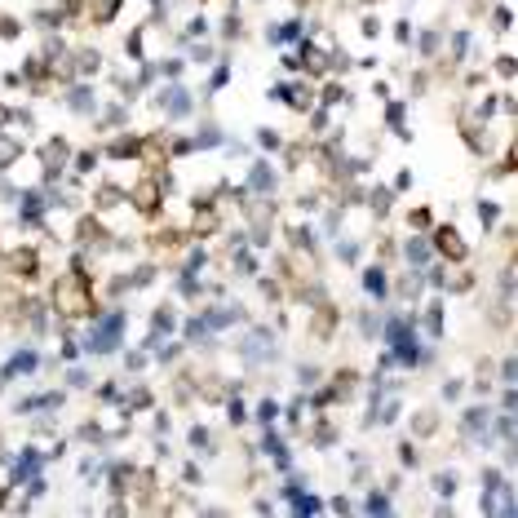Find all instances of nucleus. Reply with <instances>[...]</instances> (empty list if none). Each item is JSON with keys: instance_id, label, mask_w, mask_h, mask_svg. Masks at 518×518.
Here are the masks:
<instances>
[{"instance_id": "nucleus-1", "label": "nucleus", "mask_w": 518, "mask_h": 518, "mask_svg": "<svg viewBox=\"0 0 518 518\" xmlns=\"http://www.w3.org/2000/svg\"><path fill=\"white\" fill-rule=\"evenodd\" d=\"M120 341H124V310L120 306L98 310V323L89 328V337H84V350L89 355H111V350H120Z\"/></svg>"}, {"instance_id": "nucleus-2", "label": "nucleus", "mask_w": 518, "mask_h": 518, "mask_svg": "<svg viewBox=\"0 0 518 518\" xmlns=\"http://www.w3.org/2000/svg\"><path fill=\"white\" fill-rule=\"evenodd\" d=\"M164 186H173V177H164V173L142 177V182L129 186V204H133L142 218H155V213H160V204H164Z\"/></svg>"}, {"instance_id": "nucleus-3", "label": "nucleus", "mask_w": 518, "mask_h": 518, "mask_svg": "<svg viewBox=\"0 0 518 518\" xmlns=\"http://www.w3.org/2000/svg\"><path fill=\"white\" fill-rule=\"evenodd\" d=\"M430 248H435L443 261H456V266L469 257V244L456 226H430Z\"/></svg>"}, {"instance_id": "nucleus-4", "label": "nucleus", "mask_w": 518, "mask_h": 518, "mask_svg": "<svg viewBox=\"0 0 518 518\" xmlns=\"http://www.w3.org/2000/svg\"><path fill=\"white\" fill-rule=\"evenodd\" d=\"M5 270L14 275V280H40V252L27 248V244L14 248V252L5 257Z\"/></svg>"}, {"instance_id": "nucleus-5", "label": "nucleus", "mask_w": 518, "mask_h": 518, "mask_svg": "<svg viewBox=\"0 0 518 518\" xmlns=\"http://www.w3.org/2000/svg\"><path fill=\"white\" fill-rule=\"evenodd\" d=\"M155 106H160L168 120H182V115H191V93L182 84H164V89L155 93Z\"/></svg>"}, {"instance_id": "nucleus-6", "label": "nucleus", "mask_w": 518, "mask_h": 518, "mask_svg": "<svg viewBox=\"0 0 518 518\" xmlns=\"http://www.w3.org/2000/svg\"><path fill=\"white\" fill-rule=\"evenodd\" d=\"M270 98L275 102H288L293 111H315V89H310V84H275Z\"/></svg>"}, {"instance_id": "nucleus-7", "label": "nucleus", "mask_w": 518, "mask_h": 518, "mask_svg": "<svg viewBox=\"0 0 518 518\" xmlns=\"http://www.w3.org/2000/svg\"><path fill=\"white\" fill-rule=\"evenodd\" d=\"M40 164H44V177L54 182L63 168H71V147H67L63 138H49V142H44V151H40Z\"/></svg>"}, {"instance_id": "nucleus-8", "label": "nucleus", "mask_w": 518, "mask_h": 518, "mask_svg": "<svg viewBox=\"0 0 518 518\" xmlns=\"http://www.w3.org/2000/svg\"><path fill=\"white\" fill-rule=\"evenodd\" d=\"M461 439H478V443L492 439V412L487 407H469L461 416Z\"/></svg>"}, {"instance_id": "nucleus-9", "label": "nucleus", "mask_w": 518, "mask_h": 518, "mask_svg": "<svg viewBox=\"0 0 518 518\" xmlns=\"http://www.w3.org/2000/svg\"><path fill=\"white\" fill-rule=\"evenodd\" d=\"M44 213H49V195H44V191H27V195H22V209H18V222L22 226H40Z\"/></svg>"}, {"instance_id": "nucleus-10", "label": "nucleus", "mask_w": 518, "mask_h": 518, "mask_svg": "<svg viewBox=\"0 0 518 518\" xmlns=\"http://www.w3.org/2000/svg\"><path fill=\"white\" fill-rule=\"evenodd\" d=\"M63 102H67L76 115H98V98H93L89 84H71V89L63 93Z\"/></svg>"}, {"instance_id": "nucleus-11", "label": "nucleus", "mask_w": 518, "mask_h": 518, "mask_svg": "<svg viewBox=\"0 0 518 518\" xmlns=\"http://www.w3.org/2000/svg\"><path fill=\"white\" fill-rule=\"evenodd\" d=\"M120 204H129V186H115V182H102L93 191V209H120Z\"/></svg>"}, {"instance_id": "nucleus-12", "label": "nucleus", "mask_w": 518, "mask_h": 518, "mask_svg": "<svg viewBox=\"0 0 518 518\" xmlns=\"http://www.w3.org/2000/svg\"><path fill=\"white\" fill-rule=\"evenodd\" d=\"M138 147H142V138L138 133H120L115 142H106V160H138Z\"/></svg>"}, {"instance_id": "nucleus-13", "label": "nucleus", "mask_w": 518, "mask_h": 518, "mask_svg": "<svg viewBox=\"0 0 518 518\" xmlns=\"http://www.w3.org/2000/svg\"><path fill=\"white\" fill-rule=\"evenodd\" d=\"M35 368H40V355H35V350H18V355L5 364L0 381H14V377H22V372H35Z\"/></svg>"}, {"instance_id": "nucleus-14", "label": "nucleus", "mask_w": 518, "mask_h": 518, "mask_svg": "<svg viewBox=\"0 0 518 518\" xmlns=\"http://www.w3.org/2000/svg\"><path fill=\"white\" fill-rule=\"evenodd\" d=\"M403 257H407V266H430V257H435V248H430V239L426 235H412V239H407V244H403Z\"/></svg>"}, {"instance_id": "nucleus-15", "label": "nucleus", "mask_w": 518, "mask_h": 518, "mask_svg": "<svg viewBox=\"0 0 518 518\" xmlns=\"http://www.w3.org/2000/svg\"><path fill=\"white\" fill-rule=\"evenodd\" d=\"M244 191H257V195H275V173H270V164H252V168H248Z\"/></svg>"}, {"instance_id": "nucleus-16", "label": "nucleus", "mask_w": 518, "mask_h": 518, "mask_svg": "<svg viewBox=\"0 0 518 518\" xmlns=\"http://www.w3.org/2000/svg\"><path fill=\"white\" fill-rule=\"evenodd\" d=\"M40 465H44V456L35 452V448H27L18 456V465H14V483H27V478H35L40 474Z\"/></svg>"}, {"instance_id": "nucleus-17", "label": "nucleus", "mask_w": 518, "mask_h": 518, "mask_svg": "<svg viewBox=\"0 0 518 518\" xmlns=\"http://www.w3.org/2000/svg\"><path fill=\"white\" fill-rule=\"evenodd\" d=\"M67 63H76L71 76H93V71H102V54L98 49H80V54H71Z\"/></svg>"}, {"instance_id": "nucleus-18", "label": "nucleus", "mask_w": 518, "mask_h": 518, "mask_svg": "<svg viewBox=\"0 0 518 518\" xmlns=\"http://www.w3.org/2000/svg\"><path fill=\"white\" fill-rule=\"evenodd\" d=\"M364 288H368V297H390V280H385V266H368L364 270Z\"/></svg>"}, {"instance_id": "nucleus-19", "label": "nucleus", "mask_w": 518, "mask_h": 518, "mask_svg": "<svg viewBox=\"0 0 518 518\" xmlns=\"http://www.w3.org/2000/svg\"><path fill=\"white\" fill-rule=\"evenodd\" d=\"M261 452H266L280 469H288V443H284L280 435H275V430H266V439H261Z\"/></svg>"}, {"instance_id": "nucleus-20", "label": "nucleus", "mask_w": 518, "mask_h": 518, "mask_svg": "<svg viewBox=\"0 0 518 518\" xmlns=\"http://www.w3.org/2000/svg\"><path fill=\"white\" fill-rule=\"evenodd\" d=\"M421 293H426V275L412 266V270H407L403 280H399V297H403V301H416Z\"/></svg>"}, {"instance_id": "nucleus-21", "label": "nucleus", "mask_w": 518, "mask_h": 518, "mask_svg": "<svg viewBox=\"0 0 518 518\" xmlns=\"http://www.w3.org/2000/svg\"><path fill=\"white\" fill-rule=\"evenodd\" d=\"M120 5H124V0H89V22H111L115 14H120Z\"/></svg>"}, {"instance_id": "nucleus-22", "label": "nucleus", "mask_w": 518, "mask_h": 518, "mask_svg": "<svg viewBox=\"0 0 518 518\" xmlns=\"http://www.w3.org/2000/svg\"><path fill=\"white\" fill-rule=\"evenodd\" d=\"M293 40H301V18H288L280 27H270V44H293Z\"/></svg>"}, {"instance_id": "nucleus-23", "label": "nucleus", "mask_w": 518, "mask_h": 518, "mask_svg": "<svg viewBox=\"0 0 518 518\" xmlns=\"http://www.w3.org/2000/svg\"><path fill=\"white\" fill-rule=\"evenodd\" d=\"M368 204H372V213H390V204H394V186H372L368 191Z\"/></svg>"}, {"instance_id": "nucleus-24", "label": "nucleus", "mask_w": 518, "mask_h": 518, "mask_svg": "<svg viewBox=\"0 0 518 518\" xmlns=\"http://www.w3.org/2000/svg\"><path fill=\"white\" fill-rule=\"evenodd\" d=\"M435 430H439V416L430 412V407H426V412H416V416H412V435H416V439H430V435H435Z\"/></svg>"}, {"instance_id": "nucleus-25", "label": "nucleus", "mask_w": 518, "mask_h": 518, "mask_svg": "<svg viewBox=\"0 0 518 518\" xmlns=\"http://www.w3.org/2000/svg\"><path fill=\"white\" fill-rule=\"evenodd\" d=\"M18 155H22V147H18V142H14V138H9V133H0V173H5V168H9V164H14V160H18Z\"/></svg>"}, {"instance_id": "nucleus-26", "label": "nucleus", "mask_w": 518, "mask_h": 518, "mask_svg": "<svg viewBox=\"0 0 518 518\" xmlns=\"http://www.w3.org/2000/svg\"><path fill=\"white\" fill-rule=\"evenodd\" d=\"M191 142H195V151H200V147H222V129H218V124H204Z\"/></svg>"}, {"instance_id": "nucleus-27", "label": "nucleus", "mask_w": 518, "mask_h": 518, "mask_svg": "<svg viewBox=\"0 0 518 518\" xmlns=\"http://www.w3.org/2000/svg\"><path fill=\"white\" fill-rule=\"evenodd\" d=\"M385 120H390V129H394L399 138H412V133H407V124H403V102H390V106H385Z\"/></svg>"}, {"instance_id": "nucleus-28", "label": "nucleus", "mask_w": 518, "mask_h": 518, "mask_svg": "<svg viewBox=\"0 0 518 518\" xmlns=\"http://www.w3.org/2000/svg\"><path fill=\"white\" fill-rule=\"evenodd\" d=\"M448 54H452V63H461V58L469 54V31H452V40H448Z\"/></svg>"}, {"instance_id": "nucleus-29", "label": "nucleus", "mask_w": 518, "mask_h": 518, "mask_svg": "<svg viewBox=\"0 0 518 518\" xmlns=\"http://www.w3.org/2000/svg\"><path fill=\"white\" fill-rule=\"evenodd\" d=\"M426 328H430V337H443V306H439V301L426 306Z\"/></svg>"}, {"instance_id": "nucleus-30", "label": "nucleus", "mask_w": 518, "mask_h": 518, "mask_svg": "<svg viewBox=\"0 0 518 518\" xmlns=\"http://www.w3.org/2000/svg\"><path fill=\"white\" fill-rule=\"evenodd\" d=\"M252 416H257L261 426H275V416H280V403H275V399H261V403H257V412H252Z\"/></svg>"}, {"instance_id": "nucleus-31", "label": "nucleus", "mask_w": 518, "mask_h": 518, "mask_svg": "<svg viewBox=\"0 0 518 518\" xmlns=\"http://www.w3.org/2000/svg\"><path fill=\"white\" fill-rule=\"evenodd\" d=\"M439 44H443V35H439V31H426V35L416 40V49L426 54V58H435V54H439Z\"/></svg>"}, {"instance_id": "nucleus-32", "label": "nucleus", "mask_w": 518, "mask_h": 518, "mask_svg": "<svg viewBox=\"0 0 518 518\" xmlns=\"http://www.w3.org/2000/svg\"><path fill=\"white\" fill-rule=\"evenodd\" d=\"M496 218H501V209H496V200H483V204H478V222H483V226H487V231H492V226H496Z\"/></svg>"}, {"instance_id": "nucleus-33", "label": "nucleus", "mask_w": 518, "mask_h": 518, "mask_svg": "<svg viewBox=\"0 0 518 518\" xmlns=\"http://www.w3.org/2000/svg\"><path fill=\"white\" fill-rule=\"evenodd\" d=\"M315 239H319L315 226H297V231H293V244H297V248H310V252H315Z\"/></svg>"}, {"instance_id": "nucleus-34", "label": "nucleus", "mask_w": 518, "mask_h": 518, "mask_svg": "<svg viewBox=\"0 0 518 518\" xmlns=\"http://www.w3.org/2000/svg\"><path fill=\"white\" fill-rule=\"evenodd\" d=\"M407 226H412V231H430L435 218H430V209H412V213H407Z\"/></svg>"}, {"instance_id": "nucleus-35", "label": "nucleus", "mask_w": 518, "mask_h": 518, "mask_svg": "<svg viewBox=\"0 0 518 518\" xmlns=\"http://www.w3.org/2000/svg\"><path fill=\"white\" fill-rule=\"evenodd\" d=\"M443 288H448V293H469V288H474V275H469V270H456V280H448Z\"/></svg>"}, {"instance_id": "nucleus-36", "label": "nucleus", "mask_w": 518, "mask_h": 518, "mask_svg": "<svg viewBox=\"0 0 518 518\" xmlns=\"http://www.w3.org/2000/svg\"><path fill=\"white\" fill-rule=\"evenodd\" d=\"M346 98H350V93H346L341 84H328V89H323V98H319V102H323V106H341Z\"/></svg>"}, {"instance_id": "nucleus-37", "label": "nucleus", "mask_w": 518, "mask_h": 518, "mask_svg": "<svg viewBox=\"0 0 518 518\" xmlns=\"http://www.w3.org/2000/svg\"><path fill=\"white\" fill-rule=\"evenodd\" d=\"M435 492L439 496H456V474H435Z\"/></svg>"}, {"instance_id": "nucleus-38", "label": "nucleus", "mask_w": 518, "mask_h": 518, "mask_svg": "<svg viewBox=\"0 0 518 518\" xmlns=\"http://www.w3.org/2000/svg\"><path fill=\"white\" fill-rule=\"evenodd\" d=\"M71 164H76V173H93V164H98V151H80Z\"/></svg>"}, {"instance_id": "nucleus-39", "label": "nucleus", "mask_w": 518, "mask_h": 518, "mask_svg": "<svg viewBox=\"0 0 518 518\" xmlns=\"http://www.w3.org/2000/svg\"><path fill=\"white\" fill-rule=\"evenodd\" d=\"M191 448H195V452L213 448V435H209V430H204V426H195V430H191Z\"/></svg>"}, {"instance_id": "nucleus-40", "label": "nucleus", "mask_w": 518, "mask_h": 518, "mask_svg": "<svg viewBox=\"0 0 518 518\" xmlns=\"http://www.w3.org/2000/svg\"><path fill=\"white\" fill-rule=\"evenodd\" d=\"M364 510H368V514H385V510H390V496H385V492H372Z\"/></svg>"}, {"instance_id": "nucleus-41", "label": "nucleus", "mask_w": 518, "mask_h": 518, "mask_svg": "<svg viewBox=\"0 0 518 518\" xmlns=\"http://www.w3.org/2000/svg\"><path fill=\"white\" fill-rule=\"evenodd\" d=\"M239 31H244V22H239V14H226V22H222V35H226V40H239Z\"/></svg>"}, {"instance_id": "nucleus-42", "label": "nucleus", "mask_w": 518, "mask_h": 518, "mask_svg": "<svg viewBox=\"0 0 518 518\" xmlns=\"http://www.w3.org/2000/svg\"><path fill=\"white\" fill-rule=\"evenodd\" d=\"M226 412H231V426H244V421H248V407L239 399H226Z\"/></svg>"}, {"instance_id": "nucleus-43", "label": "nucleus", "mask_w": 518, "mask_h": 518, "mask_svg": "<svg viewBox=\"0 0 518 518\" xmlns=\"http://www.w3.org/2000/svg\"><path fill=\"white\" fill-rule=\"evenodd\" d=\"M359 332H364V337H377V332H381V319L372 315V310H368V315H359Z\"/></svg>"}, {"instance_id": "nucleus-44", "label": "nucleus", "mask_w": 518, "mask_h": 518, "mask_svg": "<svg viewBox=\"0 0 518 518\" xmlns=\"http://www.w3.org/2000/svg\"><path fill=\"white\" fill-rule=\"evenodd\" d=\"M399 461H403V469L421 465V452H416V443H403V448H399Z\"/></svg>"}, {"instance_id": "nucleus-45", "label": "nucleus", "mask_w": 518, "mask_h": 518, "mask_svg": "<svg viewBox=\"0 0 518 518\" xmlns=\"http://www.w3.org/2000/svg\"><path fill=\"white\" fill-rule=\"evenodd\" d=\"M337 257H341L346 266H355V261H359V244H346V239H341V244H337Z\"/></svg>"}, {"instance_id": "nucleus-46", "label": "nucleus", "mask_w": 518, "mask_h": 518, "mask_svg": "<svg viewBox=\"0 0 518 518\" xmlns=\"http://www.w3.org/2000/svg\"><path fill=\"white\" fill-rule=\"evenodd\" d=\"M195 35H209V18H191L186 22V40H195Z\"/></svg>"}, {"instance_id": "nucleus-47", "label": "nucleus", "mask_w": 518, "mask_h": 518, "mask_svg": "<svg viewBox=\"0 0 518 518\" xmlns=\"http://www.w3.org/2000/svg\"><path fill=\"white\" fill-rule=\"evenodd\" d=\"M257 142H261L266 151H280V147H284V138L275 133V129H261V138H257Z\"/></svg>"}, {"instance_id": "nucleus-48", "label": "nucleus", "mask_w": 518, "mask_h": 518, "mask_svg": "<svg viewBox=\"0 0 518 518\" xmlns=\"http://www.w3.org/2000/svg\"><path fill=\"white\" fill-rule=\"evenodd\" d=\"M160 76L177 80V76H182V58H168V63H160Z\"/></svg>"}, {"instance_id": "nucleus-49", "label": "nucleus", "mask_w": 518, "mask_h": 518, "mask_svg": "<svg viewBox=\"0 0 518 518\" xmlns=\"http://www.w3.org/2000/svg\"><path fill=\"white\" fill-rule=\"evenodd\" d=\"M226 80H231V67H226V63H222L218 71H213V80H209V89H222V84H226Z\"/></svg>"}, {"instance_id": "nucleus-50", "label": "nucleus", "mask_w": 518, "mask_h": 518, "mask_svg": "<svg viewBox=\"0 0 518 518\" xmlns=\"http://www.w3.org/2000/svg\"><path fill=\"white\" fill-rule=\"evenodd\" d=\"M191 58H195L200 67H209V63H213V49H209V44H195V49H191Z\"/></svg>"}, {"instance_id": "nucleus-51", "label": "nucleus", "mask_w": 518, "mask_h": 518, "mask_svg": "<svg viewBox=\"0 0 518 518\" xmlns=\"http://www.w3.org/2000/svg\"><path fill=\"white\" fill-rule=\"evenodd\" d=\"M0 35H5V40H14V35H18V18H0Z\"/></svg>"}, {"instance_id": "nucleus-52", "label": "nucleus", "mask_w": 518, "mask_h": 518, "mask_svg": "<svg viewBox=\"0 0 518 518\" xmlns=\"http://www.w3.org/2000/svg\"><path fill=\"white\" fill-rule=\"evenodd\" d=\"M461 394H465L461 381H448V385H443V399H461Z\"/></svg>"}, {"instance_id": "nucleus-53", "label": "nucleus", "mask_w": 518, "mask_h": 518, "mask_svg": "<svg viewBox=\"0 0 518 518\" xmlns=\"http://www.w3.org/2000/svg\"><path fill=\"white\" fill-rule=\"evenodd\" d=\"M394 35H399L403 44H412V22H394Z\"/></svg>"}, {"instance_id": "nucleus-54", "label": "nucleus", "mask_w": 518, "mask_h": 518, "mask_svg": "<svg viewBox=\"0 0 518 518\" xmlns=\"http://www.w3.org/2000/svg\"><path fill=\"white\" fill-rule=\"evenodd\" d=\"M67 381H71V385H76V390H84V385H89V377H84V372H80V368H71V372H67Z\"/></svg>"}, {"instance_id": "nucleus-55", "label": "nucleus", "mask_w": 518, "mask_h": 518, "mask_svg": "<svg viewBox=\"0 0 518 518\" xmlns=\"http://www.w3.org/2000/svg\"><path fill=\"white\" fill-rule=\"evenodd\" d=\"M496 71H501V76H505V80H510V76H514V58H510V54H505V58H501V63H496Z\"/></svg>"}, {"instance_id": "nucleus-56", "label": "nucleus", "mask_w": 518, "mask_h": 518, "mask_svg": "<svg viewBox=\"0 0 518 518\" xmlns=\"http://www.w3.org/2000/svg\"><path fill=\"white\" fill-rule=\"evenodd\" d=\"M496 31H510V9H496Z\"/></svg>"}, {"instance_id": "nucleus-57", "label": "nucleus", "mask_w": 518, "mask_h": 518, "mask_svg": "<svg viewBox=\"0 0 518 518\" xmlns=\"http://www.w3.org/2000/svg\"><path fill=\"white\" fill-rule=\"evenodd\" d=\"M364 35H381V22L377 18H364Z\"/></svg>"}]
</instances>
